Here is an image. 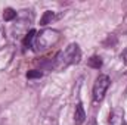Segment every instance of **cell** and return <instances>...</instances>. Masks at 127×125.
<instances>
[{
    "label": "cell",
    "instance_id": "cell-2",
    "mask_svg": "<svg viewBox=\"0 0 127 125\" xmlns=\"http://www.w3.org/2000/svg\"><path fill=\"white\" fill-rule=\"evenodd\" d=\"M61 40V32L58 30H53V28H44L40 32L35 34V38H34V50L38 53V52H44L50 47H53L58 41Z\"/></svg>",
    "mask_w": 127,
    "mask_h": 125
},
{
    "label": "cell",
    "instance_id": "cell-3",
    "mask_svg": "<svg viewBox=\"0 0 127 125\" xmlns=\"http://www.w3.org/2000/svg\"><path fill=\"white\" fill-rule=\"evenodd\" d=\"M111 81H109V77L105 75V74H100L97 78L95 80V84H93V103H100L106 94V90L109 87Z\"/></svg>",
    "mask_w": 127,
    "mask_h": 125
},
{
    "label": "cell",
    "instance_id": "cell-4",
    "mask_svg": "<svg viewBox=\"0 0 127 125\" xmlns=\"http://www.w3.org/2000/svg\"><path fill=\"white\" fill-rule=\"evenodd\" d=\"M84 121H86V112H84L81 102H78L75 104V110H74V122H75V125H81Z\"/></svg>",
    "mask_w": 127,
    "mask_h": 125
},
{
    "label": "cell",
    "instance_id": "cell-9",
    "mask_svg": "<svg viewBox=\"0 0 127 125\" xmlns=\"http://www.w3.org/2000/svg\"><path fill=\"white\" fill-rule=\"evenodd\" d=\"M41 77H43V72H41V71H37V69H32V71H28V72H27V78H28V80L41 78Z\"/></svg>",
    "mask_w": 127,
    "mask_h": 125
},
{
    "label": "cell",
    "instance_id": "cell-5",
    "mask_svg": "<svg viewBox=\"0 0 127 125\" xmlns=\"http://www.w3.org/2000/svg\"><path fill=\"white\" fill-rule=\"evenodd\" d=\"M59 16L55 13V12H52V10H46L44 13H43V16H41V19H40V25L41 27H46L47 24H52L53 21H56Z\"/></svg>",
    "mask_w": 127,
    "mask_h": 125
},
{
    "label": "cell",
    "instance_id": "cell-6",
    "mask_svg": "<svg viewBox=\"0 0 127 125\" xmlns=\"http://www.w3.org/2000/svg\"><path fill=\"white\" fill-rule=\"evenodd\" d=\"M18 18V12L16 10H13L12 7H6L4 10H3V19L4 21H13V19H16Z\"/></svg>",
    "mask_w": 127,
    "mask_h": 125
},
{
    "label": "cell",
    "instance_id": "cell-11",
    "mask_svg": "<svg viewBox=\"0 0 127 125\" xmlns=\"http://www.w3.org/2000/svg\"><path fill=\"white\" fill-rule=\"evenodd\" d=\"M87 125H97V122H96L95 118H90V121L87 122Z\"/></svg>",
    "mask_w": 127,
    "mask_h": 125
},
{
    "label": "cell",
    "instance_id": "cell-7",
    "mask_svg": "<svg viewBox=\"0 0 127 125\" xmlns=\"http://www.w3.org/2000/svg\"><path fill=\"white\" fill-rule=\"evenodd\" d=\"M35 30H31L25 37H24V46L25 47H32L34 46V38H35Z\"/></svg>",
    "mask_w": 127,
    "mask_h": 125
},
{
    "label": "cell",
    "instance_id": "cell-8",
    "mask_svg": "<svg viewBox=\"0 0 127 125\" xmlns=\"http://www.w3.org/2000/svg\"><path fill=\"white\" fill-rule=\"evenodd\" d=\"M87 65L93 69H100L102 68V59L100 56H92L89 61H87Z\"/></svg>",
    "mask_w": 127,
    "mask_h": 125
},
{
    "label": "cell",
    "instance_id": "cell-10",
    "mask_svg": "<svg viewBox=\"0 0 127 125\" xmlns=\"http://www.w3.org/2000/svg\"><path fill=\"white\" fill-rule=\"evenodd\" d=\"M121 61H123V62H124V63L127 65V47L124 49V52L121 53Z\"/></svg>",
    "mask_w": 127,
    "mask_h": 125
},
{
    "label": "cell",
    "instance_id": "cell-1",
    "mask_svg": "<svg viewBox=\"0 0 127 125\" xmlns=\"http://www.w3.org/2000/svg\"><path fill=\"white\" fill-rule=\"evenodd\" d=\"M81 61V50L77 43H71L65 47V50H61L52 63V68L55 71H64L65 68L71 65H77Z\"/></svg>",
    "mask_w": 127,
    "mask_h": 125
}]
</instances>
